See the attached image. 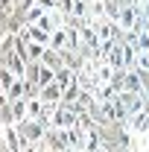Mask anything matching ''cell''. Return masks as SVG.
I'll list each match as a JSON object with an SVG mask.
<instances>
[{
  "instance_id": "cell-6",
  "label": "cell",
  "mask_w": 149,
  "mask_h": 152,
  "mask_svg": "<svg viewBox=\"0 0 149 152\" xmlns=\"http://www.w3.org/2000/svg\"><path fill=\"white\" fill-rule=\"evenodd\" d=\"M44 12H47V9H44L41 3H35V6H29V9H26V12L20 15V20H23V23H38V20H41V15H44Z\"/></svg>"
},
{
  "instance_id": "cell-4",
  "label": "cell",
  "mask_w": 149,
  "mask_h": 152,
  "mask_svg": "<svg viewBox=\"0 0 149 152\" xmlns=\"http://www.w3.org/2000/svg\"><path fill=\"white\" fill-rule=\"evenodd\" d=\"M9 111H12V120L15 123H26V96H18V99H12L9 102Z\"/></svg>"
},
{
  "instance_id": "cell-1",
  "label": "cell",
  "mask_w": 149,
  "mask_h": 152,
  "mask_svg": "<svg viewBox=\"0 0 149 152\" xmlns=\"http://www.w3.org/2000/svg\"><path fill=\"white\" fill-rule=\"evenodd\" d=\"M79 35H82V50H88V53H99L102 38L96 35V29H93L88 20H85V23H79Z\"/></svg>"
},
{
  "instance_id": "cell-3",
  "label": "cell",
  "mask_w": 149,
  "mask_h": 152,
  "mask_svg": "<svg viewBox=\"0 0 149 152\" xmlns=\"http://www.w3.org/2000/svg\"><path fill=\"white\" fill-rule=\"evenodd\" d=\"M50 47L58 50V53H67V50H70V32H67V23L58 26L56 32H50Z\"/></svg>"
},
{
  "instance_id": "cell-2",
  "label": "cell",
  "mask_w": 149,
  "mask_h": 152,
  "mask_svg": "<svg viewBox=\"0 0 149 152\" xmlns=\"http://www.w3.org/2000/svg\"><path fill=\"white\" fill-rule=\"evenodd\" d=\"M41 99L47 102V105H56V102H64V85L61 82H50V85H44L41 88Z\"/></svg>"
},
{
  "instance_id": "cell-7",
  "label": "cell",
  "mask_w": 149,
  "mask_h": 152,
  "mask_svg": "<svg viewBox=\"0 0 149 152\" xmlns=\"http://www.w3.org/2000/svg\"><path fill=\"white\" fill-rule=\"evenodd\" d=\"M18 96H26V79H20V76L9 85V99H18Z\"/></svg>"
},
{
  "instance_id": "cell-5",
  "label": "cell",
  "mask_w": 149,
  "mask_h": 152,
  "mask_svg": "<svg viewBox=\"0 0 149 152\" xmlns=\"http://www.w3.org/2000/svg\"><path fill=\"white\" fill-rule=\"evenodd\" d=\"M105 9H108V0H88V20L105 18Z\"/></svg>"
}]
</instances>
